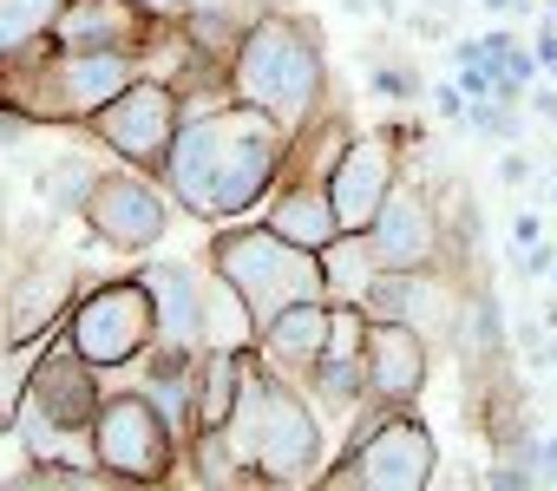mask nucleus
<instances>
[{"label": "nucleus", "mask_w": 557, "mask_h": 491, "mask_svg": "<svg viewBox=\"0 0 557 491\" xmlns=\"http://www.w3.org/2000/svg\"><path fill=\"white\" fill-rule=\"evenodd\" d=\"M283 125L256 105H230V112H210V118H190L177 125L171 138V158L158 164L164 190L190 210V216H249L269 184L283 177Z\"/></svg>", "instance_id": "f257e3e1"}, {"label": "nucleus", "mask_w": 557, "mask_h": 491, "mask_svg": "<svg viewBox=\"0 0 557 491\" xmlns=\"http://www.w3.org/2000/svg\"><path fill=\"white\" fill-rule=\"evenodd\" d=\"M223 432H230V445H236V458H243L249 478L302 484V478L322 471V426H315L309 400L275 367H256V354L243 367V393H236Z\"/></svg>", "instance_id": "f03ea898"}, {"label": "nucleus", "mask_w": 557, "mask_h": 491, "mask_svg": "<svg viewBox=\"0 0 557 491\" xmlns=\"http://www.w3.org/2000/svg\"><path fill=\"white\" fill-rule=\"evenodd\" d=\"M230 92L256 112H269L283 131H302L322 105V47L315 27L289 21V14H262L236 34L230 47Z\"/></svg>", "instance_id": "7ed1b4c3"}, {"label": "nucleus", "mask_w": 557, "mask_h": 491, "mask_svg": "<svg viewBox=\"0 0 557 491\" xmlns=\"http://www.w3.org/2000/svg\"><path fill=\"white\" fill-rule=\"evenodd\" d=\"M210 269L249 302L256 322L283 315L289 302H329V276H322V250H302L283 229H216L210 242Z\"/></svg>", "instance_id": "20e7f679"}, {"label": "nucleus", "mask_w": 557, "mask_h": 491, "mask_svg": "<svg viewBox=\"0 0 557 491\" xmlns=\"http://www.w3.org/2000/svg\"><path fill=\"white\" fill-rule=\"evenodd\" d=\"M132 79H138V60L119 47H60V60H47L34 86H0V99L21 105L27 118H92Z\"/></svg>", "instance_id": "39448f33"}, {"label": "nucleus", "mask_w": 557, "mask_h": 491, "mask_svg": "<svg viewBox=\"0 0 557 491\" xmlns=\"http://www.w3.org/2000/svg\"><path fill=\"white\" fill-rule=\"evenodd\" d=\"M66 335L73 348L92 361V367H125L138 361L151 341H158V309H151V289L145 276H112L99 289H86L66 315Z\"/></svg>", "instance_id": "423d86ee"}, {"label": "nucleus", "mask_w": 557, "mask_h": 491, "mask_svg": "<svg viewBox=\"0 0 557 491\" xmlns=\"http://www.w3.org/2000/svg\"><path fill=\"white\" fill-rule=\"evenodd\" d=\"M99 367L73 348V335L60 348H47L27 374V400L14 413V426L34 439H86L92 445V419H99Z\"/></svg>", "instance_id": "0eeeda50"}, {"label": "nucleus", "mask_w": 557, "mask_h": 491, "mask_svg": "<svg viewBox=\"0 0 557 491\" xmlns=\"http://www.w3.org/2000/svg\"><path fill=\"white\" fill-rule=\"evenodd\" d=\"M440 471V445L433 432L407 413V406H387V419L348 445V458L329 471V484H361V491H426Z\"/></svg>", "instance_id": "6e6552de"}, {"label": "nucleus", "mask_w": 557, "mask_h": 491, "mask_svg": "<svg viewBox=\"0 0 557 491\" xmlns=\"http://www.w3.org/2000/svg\"><path fill=\"white\" fill-rule=\"evenodd\" d=\"M177 432L171 419L151 406V393H112L99 400V419H92V465L106 478H164L171 458H177Z\"/></svg>", "instance_id": "1a4fd4ad"}, {"label": "nucleus", "mask_w": 557, "mask_h": 491, "mask_svg": "<svg viewBox=\"0 0 557 491\" xmlns=\"http://www.w3.org/2000/svg\"><path fill=\"white\" fill-rule=\"evenodd\" d=\"M177 125H184V118H177V92H171L164 79H132L112 105L92 112V138H99L112 158L138 164V171H158V164L171 158Z\"/></svg>", "instance_id": "9d476101"}, {"label": "nucleus", "mask_w": 557, "mask_h": 491, "mask_svg": "<svg viewBox=\"0 0 557 491\" xmlns=\"http://www.w3.org/2000/svg\"><path fill=\"white\" fill-rule=\"evenodd\" d=\"M361 309L374 322H407L420 328L426 341H453L459 335V315H466V295L453 276L440 269H381L368 289H361Z\"/></svg>", "instance_id": "9b49d317"}, {"label": "nucleus", "mask_w": 557, "mask_h": 491, "mask_svg": "<svg viewBox=\"0 0 557 491\" xmlns=\"http://www.w3.org/2000/svg\"><path fill=\"white\" fill-rule=\"evenodd\" d=\"M86 223H92L99 242H112V250L145 256V250H158V242H164L171 210H164L158 184L138 177V164H132V171H106V177L92 184V197H86Z\"/></svg>", "instance_id": "f8f14e48"}, {"label": "nucleus", "mask_w": 557, "mask_h": 491, "mask_svg": "<svg viewBox=\"0 0 557 491\" xmlns=\"http://www.w3.org/2000/svg\"><path fill=\"white\" fill-rule=\"evenodd\" d=\"M394 177H407L394 131H361V138H348V151H342L335 171H329V197H335L342 229H368V223L381 216V203L394 197Z\"/></svg>", "instance_id": "ddd939ff"}, {"label": "nucleus", "mask_w": 557, "mask_h": 491, "mask_svg": "<svg viewBox=\"0 0 557 491\" xmlns=\"http://www.w3.org/2000/svg\"><path fill=\"white\" fill-rule=\"evenodd\" d=\"M368 242H374L381 269H426L440 256V210H433L426 184H394V197L368 223Z\"/></svg>", "instance_id": "4468645a"}, {"label": "nucleus", "mask_w": 557, "mask_h": 491, "mask_svg": "<svg viewBox=\"0 0 557 491\" xmlns=\"http://www.w3.org/2000/svg\"><path fill=\"white\" fill-rule=\"evenodd\" d=\"M426 335L407 328V322H374L368 328V348H361V367H368V393L387 400V406H413L426 393Z\"/></svg>", "instance_id": "2eb2a0df"}, {"label": "nucleus", "mask_w": 557, "mask_h": 491, "mask_svg": "<svg viewBox=\"0 0 557 491\" xmlns=\"http://www.w3.org/2000/svg\"><path fill=\"white\" fill-rule=\"evenodd\" d=\"M151 34V14L138 0H66L53 21V47H119L132 53Z\"/></svg>", "instance_id": "dca6fc26"}, {"label": "nucleus", "mask_w": 557, "mask_h": 491, "mask_svg": "<svg viewBox=\"0 0 557 491\" xmlns=\"http://www.w3.org/2000/svg\"><path fill=\"white\" fill-rule=\"evenodd\" d=\"M158 309V341L177 348H203V276L190 263H145L138 269Z\"/></svg>", "instance_id": "f3484780"}, {"label": "nucleus", "mask_w": 557, "mask_h": 491, "mask_svg": "<svg viewBox=\"0 0 557 491\" xmlns=\"http://www.w3.org/2000/svg\"><path fill=\"white\" fill-rule=\"evenodd\" d=\"M66 302H73V263H40V269H27L21 282H14V295H8V341L14 348H34L60 315H66Z\"/></svg>", "instance_id": "a211bd4d"}, {"label": "nucleus", "mask_w": 557, "mask_h": 491, "mask_svg": "<svg viewBox=\"0 0 557 491\" xmlns=\"http://www.w3.org/2000/svg\"><path fill=\"white\" fill-rule=\"evenodd\" d=\"M262 354L275 361V374H309L329 354V302H289L283 315L262 322Z\"/></svg>", "instance_id": "6ab92c4d"}, {"label": "nucleus", "mask_w": 557, "mask_h": 491, "mask_svg": "<svg viewBox=\"0 0 557 491\" xmlns=\"http://www.w3.org/2000/svg\"><path fill=\"white\" fill-rule=\"evenodd\" d=\"M269 229H283L289 242H302V250H329V242L342 236L329 184L322 177H283V197H275V210H269Z\"/></svg>", "instance_id": "aec40b11"}, {"label": "nucleus", "mask_w": 557, "mask_h": 491, "mask_svg": "<svg viewBox=\"0 0 557 491\" xmlns=\"http://www.w3.org/2000/svg\"><path fill=\"white\" fill-rule=\"evenodd\" d=\"M262 335V322L249 315V302L210 269V282H203V348H249Z\"/></svg>", "instance_id": "412c9836"}, {"label": "nucleus", "mask_w": 557, "mask_h": 491, "mask_svg": "<svg viewBox=\"0 0 557 491\" xmlns=\"http://www.w3.org/2000/svg\"><path fill=\"white\" fill-rule=\"evenodd\" d=\"M106 171L86 158V151H60L53 164H47V177H40V190L53 197V210H66V216H86V197H92V184H99Z\"/></svg>", "instance_id": "4be33fe9"}, {"label": "nucleus", "mask_w": 557, "mask_h": 491, "mask_svg": "<svg viewBox=\"0 0 557 491\" xmlns=\"http://www.w3.org/2000/svg\"><path fill=\"white\" fill-rule=\"evenodd\" d=\"M309 387H315V406H329V413L348 419V413L368 400V367H361V361H329V354H322V361L309 367Z\"/></svg>", "instance_id": "5701e85b"}, {"label": "nucleus", "mask_w": 557, "mask_h": 491, "mask_svg": "<svg viewBox=\"0 0 557 491\" xmlns=\"http://www.w3.org/2000/svg\"><path fill=\"white\" fill-rule=\"evenodd\" d=\"M466 125H472L485 144H518V138H524V118H518V105H511V99H498V92H492V99H472Z\"/></svg>", "instance_id": "b1692460"}, {"label": "nucleus", "mask_w": 557, "mask_h": 491, "mask_svg": "<svg viewBox=\"0 0 557 491\" xmlns=\"http://www.w3.org/2000/svg\"><path fill=\"white\" fill-rule=\"evenodd\" d=\"M374 92H387V99L413 105V99H426V79H420V66H413V60H381V66H374Z\"/></svg>", "instance_id": "393cba45"}, {"label": "nucleus", "mask_w": 557, "mask_h": 491, "mask_svg": "<svg viewBox=\"0 0 557 491\" xmlns=\"http://www.w3.org/2000/svg\"><path fill=\"white\" fill-rule=\"evenodd\" d=\"M433 105H440V118H446V125H466V112H472L466 86H433Z\"/></svg>", "instance_id": "a878e982"}, {"label": "nucleus", "mask_w": 557, "mask_h": 491, "mask_svg": "<svg viewBox=\"0 0 557 491\" xmlns=\"http://www.w3.org/2000/svg\"><path fill=\"white\" fill-rule=\"evenodd\" d=\"M518 452L531 458V471H537V484H544V478H557V439H524Z\"/></svg>", "instance_id": "bb28decb"}, {"label": "nucleus", "mask_w": 557, "mask_h": 491, "mask_svg": "<svg viewBox=\"0 0 557 491\" xmlns=\"http://www.w3.org/2000/svg\"><path fill=\"white\" fill-rule=\"evenodd\" d=\"M498 177H505V184H511V190H518V184H524V177H531V158H524V151H518V144H505V158H498Z\"/></svg>", "instance_id": "cd10ccee"}, {"label": "nucleus", "mask_w": 557, "mask_h": 491, "mask_svg": "<svg viewBox=\"0 0 557 491\" xmlns=\"http://www.w3.org/2000/svg\"><path fill=\"white\" fill-rule=\"evenodd\" d=\"M557 269V250H544V242H531L524 250V276H550Z\"/></svg>", "instance_id": "c85d7f7f"}, {"label": "nucleus", "mask_w": 557, "mask_h": 491, "mask_svg": "<svg viewBox=\"0 0 557 491\" xmlns=\"http://www.w3.org/2000/svg\"><path fill=\"white\" fill-rule=\"evenodd\" d=\"M511 242H518V250H531V242H544V223H537V216H518V223H511Z\"/></svg>", "instance_id": "c756f323"}, {"label": "nucleus", "mask_w": 557, "mask_h": 491, "mask_svg": "<svg viewBox=\"0 0 557 491\" xmlns=\"http://www.w3.org/2000/svg\"><path fill=\"white\" fill-rule=\"evenodd\" d=\"M524 105H531L537 118H557V92H550V86H531V92H524Z\"/></svg>", "instance_id": "7c9ffc66"}, {"label": "nucleus", "mask_w": 557, "mask_h": 491, "mask_svg": "<svg viewBox=\"0 0 557 491\" xmlns=\"http://www.w3.org/2000/svg\"><path fill=\"white\" fill-rule=\"evenodd\" d=\"M531 53H537V60H544V73H550V66H557V27H537Z\"/></svg>", "instance_id": "2f4dec72"}, {"label": "nucleus", "mask_w": 557, "mask_h": 491, "mask_svg": "<svg viewBox=\"0 0 557 491\" xmlns=\"http://www.w3.org/2000/svg\"><path fill=\"white\" fill-rule=\"evenodd\" d=\"M492 14H531V0H485Z\"/></svg>", "instance_id": "473e14b6"}, {"label": "nucleus", "mask_w": 557, "mask_h": 491, "mask_svg": "<svg viewBox=\"0 0 557 491\" xmlns=\"http://www.w3.org/2000/svg\"><path fill=\"white\" fill-rule=\"evenodd\" d=\"M256 8H269V14H283V8H289V0H256Z\"/></svg>", "instance_id": "72a5a7b5"}, {"label": "nucleus", "mask_w": 557, "mask_h": 491, "mask_svg": "<svg viewBox=\"0 0 557 491\" xmlns=\"http://www.w3.org/2000/svg\"><path fill=\"white\" fill-rule=\"evenodd\" d=\"M348 8H355V14H361V8H368V0H348Z\"/></svg>", "instance_id": "f704fd0d"}]
</instances>
